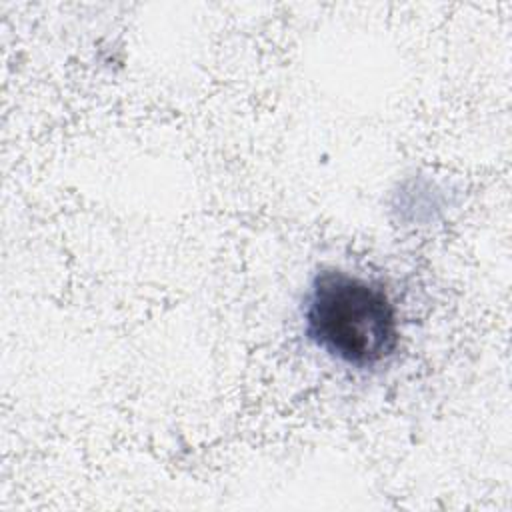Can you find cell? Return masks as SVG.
Masks as SVG:
<instances>
[{"instance_id": "cell-1", "label": "cell", "mask_w": 512, "mask_h": 512, "mask_svg": "<svg viewBox=\"0 0 512 512\" xmlns=\"http://www.w3.org/2000/svg\"><path fill=\"white\" fill-rule=\"evenodd\" d=\"M300 320L316 350L352 370L386 364L400 344V316L386 286L336 266L310 278Z\"/></svg>"}]
</instances>
